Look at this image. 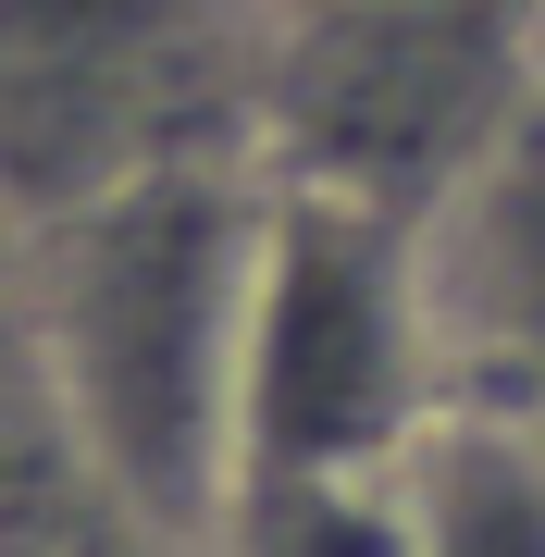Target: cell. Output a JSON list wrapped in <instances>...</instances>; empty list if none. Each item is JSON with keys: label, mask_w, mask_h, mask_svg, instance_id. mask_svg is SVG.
<instances>
[{"label": "cell", "mask_w": 545, "mask_h": 557, "mask_svg": "<svg viewBox=\"0 0 545 557\" xmlns=\"http://www.w3.org/2000/svg\"><path fill=\"white\" fill-rule=\"evenodd\" d=\"M75 557H174V545H137V533H100V545H75Z\"/></svg>", "instance_id": "ba28073f"}, {"label": "cell", "mask_w": 545, "mask_h": 557, "mask_svg": "<svg viewBox=\"0 0 545 557\" xmlns=\"http://www.w3.org/2000/svg\"><path fill=\"white\" fill-rule=\"evenodd\" d=\"M409 557H545V434L459 397L409 446Z\"/></svg>", "instance_id": "5b68a950"}, {"label": "cell", "mask_w": 545, "mask_h": 557, "mask_svg": "<svg viewBox=\"0 0 545 557\" xmlns=\"http://www.w3.org/2000/svg\"><path fill=\"white\" fill-rule=\"evenodd\" d=\"M0 285H13V223H0Z\"/></svg>", "instance_id": "9c48e42d"}, {"label": "cell", "mask_w": 545, "mask_h": 557, "mask_svg": "<svg viewBox=\"0 0 545 557\" xmlns=\"http://www.w3.org/2000/svg\"><path fill=\"white\" fill-rule=\"evenodd\" d=\"M261 161V0H0V223Z\"/></svg>", "instance_id": "277c9868"}, {"label": "cell", "mask_w": 545, "mask_h": 557, "mask_svg": "<svg viewBox=\"0 0 545 557\" xmlns=\"http://www.w3.org/2000/svg\"><path fill=\"white\" fill-rule=\"evenodd\" d=\"M545 112V0H261V174L335 186L397 223L471 186Z\"/></svg>", "instance_id": "3957f363"}, {"label": "cell", "mask_w": 545, "mask_h": 557, "mask_svg": "<svg viewBox=\"0 0 545 557\" xmlns=\"http://www.w3.org/2000/svg\"><path fill=\"white\" fill-rule=\"evenodd\" d=\"M471 397L446 236L335 186H285L248 285L236 483L248 471H409V446Z\"/></svg>", "instance_id": "7a4b0ae2"}, {"label": "cell", "mask_w": 545, "mask_h": 557, "mask_svg": "<svg viewBox=\"0 0 545 557\" xmlns=\"http://www.w3.org/2000/svg\"><path fill=\"white\" fill-rule=\"evenodd\" d=\"M100 533H124V520L87 496L75 434H62V409L38 384V347H25V310L0 285V557H75Z\"/></svg>", "instance_id": "8992f818"}, {"label": "cell", "mask_w": 545, "mask_h": 557, "mask_svg": "<svg viewBox=\"0 0 545 557\" xmlns=\"http://www.w3.org/2000/svg\"><path fill=\"white\" fill-rule=\"evenodd\" d=\"M261 223H273L261 161H186V174L112 186L13 248V310L62 434H75L87 496L174 557H199L236 496Z\"/></svg>", "instance_id": "6da1fadb"}, {"label": "cell", "mask_w": 545, "mask_h": 557, "mask_svg": "<svg viewBox=\"0 0 545 557\" xmlns=\"http://www.w3.org/2000/svg\"><path fill=\"white\" fill-rule=\"evenodd\" d=\"M199 557H409V471H248Z\"/></svg>", "instance_id": "52a82bcc"}]
</instances>
